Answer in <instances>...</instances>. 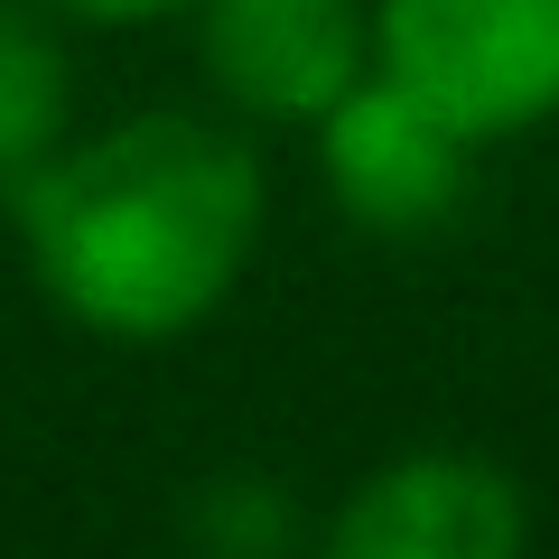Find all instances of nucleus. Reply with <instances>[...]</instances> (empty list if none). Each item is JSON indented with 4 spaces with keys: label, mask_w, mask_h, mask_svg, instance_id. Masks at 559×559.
Listing matches in <instances>:
<instances>
[{
    "label": "nucleus",
    "mask_w": 559,
    "mask_h": 559,
    "mask_svg": "<svg viewBox=\"0 0 559 559\" xmlns=\"http://www.w3.org/2000/svg\"><path fill=\"white\" fill-rule=\"evenodd\" d=\"M28 289L103 345H178L261 261L271 168L224 112L150 103L75 131L10 187Z\"/></svg>",
    "instance_id": "nucleus-1"
},
{
    "label": "nucleus",
    "mask_w": 559,
    "mask_h": 559,
    "mask_svg": "<svg viewBox=\"0 0 559 559\" xmlns=\"http://www.w3.org/2000/svg\"><path fill=\"white\" fill-rule=\"evenodd\" d=\"M373 66L495 150L559 121V0H373Z\"/></svg>",
    "instance_id": "nucleus-2"
},
{
    "label": "nucleus",
    "mask_w": 559,
    "mask_h": 559,
    "mask_svg": "<svg viewBox=\"0 0 559 559\" xmlns=\"http://www.w3.org/2000/svg\"><path fill=\"white\" fill-rule=\"evenodd\" d=\"M308 550L318 559H532V495L476 448H401L326 503Z\"/></svg>",
    "instance_id": "nucleus-3"
},
{
    "label": "nucleus",
    "mask_w": 559,
    "mask_h": 559,
    "mask_svg": "<svg viewBox=\"0 0 559 559\" xmlns=\"http://www.w3.org/2000/svg\"><path fill=\"white\" fill-rule=\"evenodd\" d=\"M308 150H318L326 205L373 242L448 234L466 215V197H476V140L457 121H439L419 94H401L382 66L308 131Z\"/></svg>",
    "instance_id": "nucleus-4"
},
{
    "label": "nucleus",
    "mask_w": 559,
    "mask_h": 559,
    "mask_svg": "<svg viewBox=\"0 0 559 559\" xmlns=\"http://www.w3.org/2000/svg\"><path fill=\"white\" fill-rule=\"evenodd\" d=\"M197 66L261 131H318L373 75V0H197Z\"/></svg>",
    "instance_id": "nucleus-5"
},
{
    "label": "nucleus",
    "mask_w": 559,
    "mask_h": 559,
    "mask_svg": "<svg viewBox=\"0 0 559 559\" xmlns=\"http://www.w3.org/2000/svg\"><path fill=\"white\" fill-rule=\"evenodd\" d=\"M75 140V57H66V20H47L38 0H0V197L47 168Z\"/></svg>",
    "instance_id": "nucleus-6"
},
{
    "label": "nucleus",
    "mask_w": 559,
    "mask_h": 559,
    "mask_svg": "<svg viewBox=\"0 0 559 559\" xmlns=\"http://www.w3.org/2000/svg\"><path fill=\"white\" fill-rule=\"evenodd\" d=\"M178 540L187 559H289L308 540V522L289 503V485L271 476H205L178 513Z\"/></svg>",
    "instance_id": "nucleus-7"
},
{
    "label": "nucleus",
    "mask_w": 559,
    "mask_h": 559,
    "mask_svg": "<svg viewBox=\"0 0 559 559\" xmlns=\"http://www.w3.org/2000/svg\"><path fill=\"white\" fill-rule=\"evenodd\" d=\"M38 10L66 28H159V20H187L197 0H38Z\"/></svg>",
    "instance_id": "nucleus-8"
}]
</instances>
